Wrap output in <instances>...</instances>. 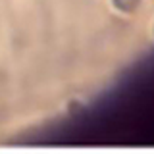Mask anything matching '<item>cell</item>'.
I'll use <instances>...</instances> for the list:
<instances>
[{
  "instance_id": "obj_1",
  "label": "cell",
  "mask_w": 154,
  "mask_h": 154,
  "mask_svg": "<svg viewBox=\"0 0 154 154\" xmlns=\"http://www.w3.org/2000/svg\"><path fill=\"white\" fill-rule=\"evenodd\" d=\"M114 4H116V8L123 10V12H133L139 6V0H114Z\"/></svg>"
}]
</instances>
